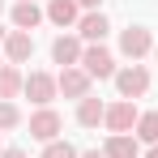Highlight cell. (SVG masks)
Instances as JSON below:
<instances>
[{"label": "cell", "instance_id": "6da1fadb", "mask_svg": "<svg viewBox=\"0 0 158 158\" xmlns=\"http://www.w3.org/2000/svg\"><path fill=\"white\" fill-rule=\"evenodd\" d=\"M115 85H120V98H141L145 90H150V73L141 69V64H128V69H120L115 73Z\"/></svg>", "mask_w": 158, "mask_h": 158}, {"label": "cell", "instance_id": "7a4b0ae2", "mask_svg": "<svg viewBox=\"0 0 158 158\" xmlns=\"http://www.w3.org/2000/svg\"><path fill=\"white\" fill-rule=\"evenodd\" d=\"M81 69H85L90 77H115V60H111V52L98 47V43L81 52Z\"/></svg>", "mask_w": 158, "mask_h": 158}, {"label": "cell", "instance_id": "3957f363", "mask_svg": "<svg viewBox=\"0 0 158 158\" xmlns=\"http://www.w3.org/2000/svg\"><path fill=\"white\" fill-rule=\"evenodd\" d=\"M56 85H60V94L64 98H90V73L85 69H64L60 77H56Z\"/></svg>", "mask_w": 158, "mask_h": 158}, {"label": "cell", "instance_id": "277c9868", "mask_svg": "<svg viewBox=\"0 0 158 158\" xmlns=\"http://www.w3.org/2000/svg\"><path fill=\"white\" fill-rule=\"evenodd\" d=\"M60 128H64V120L56 115L52 107H39V111L30 115V137H39V141H56Z\"/></svg>", "mask_w": 158, "mask_h": 158}, {"label": "cell", "instance_id": "5b68a950", "mask_svg": "<svg viewBox=\"0 0 158 158\" xmlns=\"http://www.w3.org/2000/svg\"><path fill=\"white\" fill-rule=\"evenodd\" d=\"M137 120H141V115H137V107L128 103V98H120V103H111L107 107V128L111 132H128V128H137Z\"/></svg>", "mask_w": 158, "mask_h": 158}, {"label": "cell", "instance_id": "8992f818", "mask_svg": "<svg viewBox=\"0 0 158 158\" xmlns=\"http://www.w3.org/2000/svg\"><path fill=\"white\" fill-rule=\"evenodd\" d=\"M150 47H154V39H150V30H145V26H128L124 34H120V52L128 56V60H141Z\"/></svg>", "mask_w": 158, "mask_h": 158}, {"label": "cell", "instance_id": "52a82bcc", "mask_svg": "<svg viewBox=\"0 0 158 158\" xmlns=\"http://www.w3.org/2000/svg\"><path fill=\"white\" fill-rule=\"evenodd\" d=\"M56 77L52 73H30L26 77V94H30V103H39V107H52V98H56Z\"/></svg>", "mask_w": 158, "mask_h": 158}, {"label": "cell", "instance_id": "ba28073f", "mask_svg": "<svg viewBox=\"0 0 158 158\" xmlns=\"http://www.w3.org/2000/svg\"><path fill=\"white\" fill-rule=\"evenodd\" d=\"M81 52H85V47H81L73 34H60V39L52 43V60L64 64V69H77V64H81Z\"/></svg>", "mask_w": 158, "mask_h": 158}, {"label": "cell", "instance_id": "9c48e42d", "mask_svg": "<svg viewBox=\"0 0 158 158\" xmlns=\"http://www.w3.org/2000/svg\"><path fill=\"white\" fill-rule=\"evenodd\" d=\"M4 56H9L13 64H26L30 56H34V39H30L26 30H13V34L4 39Z\"/></svg>", "mask_w": 158, "mask_h": 158}, {"label": "cell", "instance_id": "30bf717a", "mask_svg": "<svg viewBox=\"0 0 158 158\" xmlns=\"http://www.w3.org/2000/svg\"><path fill=\"white\" fill-rule=\"evenodd\" d=\"M39 22H43V9H39L34 0H17V4H13V26H17V30H26V34H30Z\"/></svg>", "mask_w": 158, "mask_h": 158}, {"label": "cell", "instance_id": "8fae6325", "mask_svg": "<svg viewBox=\"0 0 158 158\" xmlns=\"http://www.w3.org/2000/svg\"><path fill=\"white\" fill-rule=\"evenodd\" d=\"M103 120H107V107L98 103V98H81L77 103V124L81 128H98Z\"/></svg>", "mask_w": 158, "mask_h": 158}, {"label": "cell", "instance_id": "7c38bea8", "mask_svg": "<svg viewBox=\"0 0 158 158\" xmlns=\"http://www.w3.org/2000/svg\"><path fill=\"white\" fill-rule=\"evenodd\" d=\"M107 158H137L141 150H137V137H128V132H111V141L103 145Z\"/></svg>", "mask_w": 158, "mask_h": 158}, {"label": "cell", "instance_id": "4fadbf2b", "mask_svg": "<svg viewBox=\"0 0 158 158\" xmlns=\"http://www.w3.org/2000/svg\"><path fill=\"white\" fill-rule=\"evenodd\" d=\"M22 90H26V77H22L13 64H4V69H0V98H4V103H13Z\"/></svg>", "mask_w": 158, "mask_h": 158}, {"label": "cell", "instance_id": "5bb4252c", "mask_svg": "<svg viewBox=\"0 0 158 158\" xmlns=\"http://www.w3.org/2000/svg\"><path fill=\"white\" fill-rule=\"evenodd\" d=\"M47 17H52L60 30L73 26V22H77V0H52V4H47Z\"/></svg>", "mask_w": 158, "mask_h": 158}, {"label": "cell", "instance_id": "9a60e30c", "mask_svg": "<svg viewBox=\"0 0 158 158\" xmlns=\"http://www.w3.org/2000/svg\"><path fill=\"white\" fill-rule=\"evenodd\" d=\"M77 30H81V39H90V43H103V34H107L111 26H107V17H103V13H85Z\"/></svg>", "mask_w": 158, "mask_h": 158}, {"label": "cell", "instance_id": "2e32d148", "mask_svg": "<svg viewBox=\"0 0 158 158\" xmlns=\"http://www.w3.org/2000/svg\"><path fill=\"white\" fill-rule=\"evenodd\" d=\"M137 137L150 141V145H158V111H145V115L137 120Z\"/></svg>", "mask_w": 158, "mask_h": 158}, {"label": "cell", "instance_id": "e0dca14e", "mask_svg": "<svg viewBox=\"0 0 158 158\" xmlns=\"http://www.w3.org/2000/svg\"><path fill=\"white\" fill-rule=\"evenodd\" d=\"M17 124H22V111H17L13 103H4V98H0V132L17 128Z\"/></svg>", "mask_w": 158, "mask_h": 158}, {"label": "cell", "instance_id": "ac0fdd59", "mask_svg": "<svg viewBox=\"0 0 158 158\" xmlns=\"http://www.w3.org/2000/svg\"><path fill=\"white\" fill-rule=\"evenodd\" d=\"M43 158H81L69 141H47V150H43Z\"/></svg>", "mask_w": 158, "mask_h": 158}, {"label": "cell", "instance_id": "d6986e66", "mask_svg": "<svg viewBox=\"0 0 158 158\" xmlns=\"http://www.w3.org/2000/svg\"><path fill=\"white\" fill-rule=\"evenodd\" d=\"M0 158H26V150H4Z\"/></svg>", "mask_w": 158, "mask_h": 158}, {"label": "cell", "instance_id": "ffe728a7", "mask_svg": "<svg viewBox=\"0 0 158 158\" xmlns=\"http://www.w3.org/2000/svg\"><path fill=\"white\" fill-rule=\"evenodd\" d=\"M81 158H107V154H103V150H85Z\"/></svg>", "mask_w": 158, "mask_h": 158}, {"label": "cell", "instance_id": "44dd1931", "mask_svg": "<svg viewBox=\"0 0 158 158\" xmlns=\"http://www.w3.org/2000/svg\"><path fill=\"white\" fill-rule=\"evenodd\" d=\"M77 4H85V9H98V4H103V0H77Z\"/></svg>", "mask_w": 158, "mask_h": 158}, {"label": "cell", "instance_id": "7402d4cb", "mask_svg": "<svg viewBox=\"0 0 158 158\" xmlns=\"http://www.w3.org/2000/svg\"><path fill=\"white\" fill-rule=\"evenodd\" d=\"M145 158H158V145H150V154H145Z\"/></svg>", "mask_w": 158, "mask_h": 158}, {"label": "cell", "instance_id": "603a6c76", "mask_svg": "<svg viewBox=\"0 0 158 158\" xmlns=\"http://www.w3.org/2000/svg\"><path fill=\"white\" fill-rule=\"evenodd\" d=\"M4 39H9V34H4V30H0V52H4Z\"/></svg>", "mask_w": 158, "mask_h": 158}, {"label": "cell", "instance_id": "cb8c5ba5", "mask_svg": "<svg viewBox=\"0 0 158 158\" xmlns=\"http://www.w3.org/2000/svg\"><path fill=\"white\" fill-rule=\"evenodd\" d=\"M0 13H4V0H0Z\"/></svg>", "mask_w": 158, "mask_h": 158}, {"label": "cell", "instance_id": "d4e9b609", "mask_svg": "<svg viewBox=\"0 0 158 158\" xmlns=\"http://www.w3.org/2000/svg\"><path fill=\"white\" fill-rule=\"evenodd\" d=\"M0 154H4V150H0Z\"/></svg>", "mask_w": 158, "mask_h": 158}]
</instances>
